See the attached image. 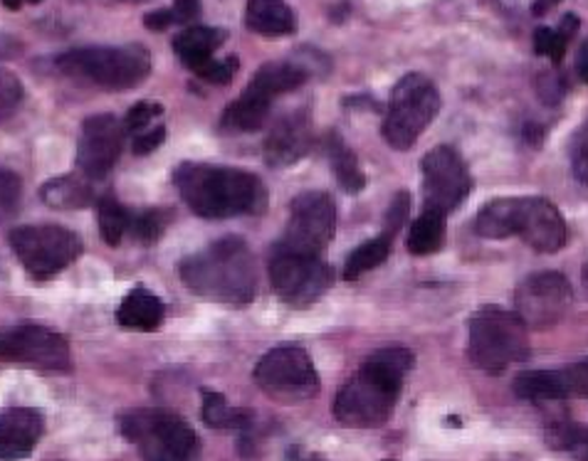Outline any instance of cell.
Returning a JSON list of instances; mask_svg holds the SVG:
<instances>
[{"instance_id": "3957f363", "label": "cell", "mask_w": 588, "mask_h": 461, "mask_svg": "<svg viewBox=\"0 0 588 461\" xmlns=\"http://www.w3.org/2000/svg\"><path fill=\"white\" fill-rule=\"evenodd\" d=\"M181 279L208 299L246 304L258 289V266L246 242L226 238L181 262Z\"/></svg>"}, {"instance_id": "e0dca14e", "label": "cell", "mask_w": 588, "mask_h": 461, "mask_svg": "<svg viewBox=\"0 0 588 461\" xmlns=\"http://www.w3.org/2000/svg\"><path fill=\"white\" fill-rule=\"evenodd\" d=\"M514 393L524 399L588 397V358L554 371L522 373L514 381Z\"/></svg>"}, {"instance_id": "7402d4cb", "label": "cell", "mask_w": 588, "mask_h": 461, "mask_svg": "<svg viewBox=\"0 0 588 461\" xmlns=\"http://www.w3.org/2000/svg\"><path fill=\"white\" fill-rule=\"evenodd\" d=\"M228 33L226 30L218 28H188L184 33L176 35L174 40V50L181 63H184L188 69H196L198 65L206 63V59L213 57V53L226 43Z\"/></svg>"}, {"instance_id": "603a6c76", "label": "cell", "mask_w": 588, "mask_h": 461, "mask_svg": "<svg viewBox=\"0 0 588 461\" xmlns=\"http://www.w3.org/2000/svg\"><path fill=\"white\" fill-rule=\"evenodd\" d=\"M117 321L124 329L134 331H156L164 323V304L146 289H134L117 311Z\"/></svg>"}, {"instance_id": "9c48e42d", "label": "cell", "mask_w": 588, "mask_h": 461, "mask_svg": "<svg viewBox=\"0 0 588 461\" xmlns=\"http://www.w3.org/2000/svg\"><path fill=\"white\" fill-rule=\"evenodd\" d=\"M337 230V205L322 190H309L294 198L282 250L319 257L334 240Z\"/></svg>"}, {"instance_id": "cb8c5ba5", "label": "cell", "mask_w": 588, "mask_h": 461, "mask_svg": "<svg viewBox=\"0 0 588 461\" xmlns=\"http://www.w3.org/2000/svg\"><path fill=\"white\" fill-rule=\"evenodd\" d=\"M516 208H520V198H497L488 202L475 220V232L484 240L512 238Z\"/></svg>"}, {"instance_id": "f907efd6", "label": "cell", "mask_w": 588, "mask_h": 461, "mask_svg": "<svg viewBox=\"0 0 588 461\" xmlns=\"http://www.w3.org/2000/svg\"><path fill=\"white\" fill-rule=\"evenodd\" d=\"M581 449H584V461H588V442Z\"/></svg>"}, {"instance_id": "4fadbf2b", "label": "cell", "mask_w": 588, "mask_h": 461, "mask_svg": "<svg viewBox=\"0 0 588 461\" xmlns=\"http://www.w3.org/2000/svg\"><path fill=\"white\" fill-rule=\"evenodd\" d=\"M0 361L35 365L43 373L69 371V343L43 326H15L0 331Z\"/></svg>"}, {"instance_id": "7a4b0ae2", "label": "cell", "mask_w": 588, "mask_h": 461, "mask_svg": "<svg viewBox=\"0 0 588 461\" xmlns=\"http://www.w3.org/2000/svg\"><path fill=\"white\" fill-rule=\"evenodd\" d=\"M411 367L413 353L405 348H383L369 355L334 399V417L361 429L383 425L399 403L403 377Z\"/></svg>"}, {"instance_id": "5bb4252c", "label": "cell", "mask_w": 588, "mask_h": 461, "mask_svg": "<svg viewBox=\"0 0 588 461\" xmlns=\"http://www.w3.org/2000/svg\"><path fill=\"white\" fill-rule=\"evenodd\" d=\"M270 282L282 299L292 304H309L329 292L334 272L322 257L280 250L270 262Z\"/></svg>"}, {"instance_id": "d6986e66", "label": "cell", "mask_w": 588, "mask_h": 461, "mask_svg": "<svg viewBox=\"0 0 588 461\" xmlns=\"http://www.w3.org/2000/svg\"><path fill=\"white\" fill-rule=\"evenodd\" d=\"M312 146V124L304 111H292L272 127L265 141V156L270 166H292L307 156Z\"/></svg>"}, {"instance_id": "8fae6325", "label": "cell", "mask_w": 588, "mask_h": 461, "mask_svg": "<svg viewBox=\"0 0 588 461\" xmlns=\"http://www.w3.org/2000/svg\"><path fill=\"white\" fill-rule=\"evenodd\" d=\"M255 381L262 391L277 397H312L319 387L309 353L300 345H280L262 355L255 365Z\"/></svg>"}, {"instance_id": "484cf974", "label": "cell", "mask_w": 588, "mask_h": 461, "mask_svg": "<svg viewBox=\"0 0 588 461\" xmlns=\"http://www.w3.org/2000/svg\"><path fill=\"white\" fill-rule=\"evenodd\" d=\"M327 151H329V161H331V168L337 173V180L339 186L351 193V196H357V193L363 190L367 186V178H363V171L357 161V153H353L339 133H329V141H327Z\"/></svg>"}, {"instance_id": "836d02e7", "label": "cell", "mask_w": 588, "mask_h": 461, "mask_svg": "<svg viewBox=\"0 0 588 461\" xmlns=\"http://www.w3.org/2000/svg\"><path fill=\"white\" fill-rule=\"evenodd\" d=\"M131 232H134V238L144 244H154L161 234L166 230V215L161 210H146L137 215V218H131Z\"/></svg>"}, {"instance_id": "ffe728a7", "label": "cell", "mask_w": 588, "mask_h": 461, "mask_svg": "<svg viewBox=\"0 0 588 461\" xmlns=\"http://www.w3.org/2000/svg\"><path fill=\"white\" fill-rule=\"evenodd\" d=\"M309 77V69L297 63H268L262 65L246 91L272 105L280 95L300 89Z\"/></svg>"}, {"instance_id": "6da1fadb", "label": "cell", "mask_w": 588, "mask_h": 461, "mask_svg": "<svg viewBox=\"0 0 588 461\" xmlns=\"http://www.w3.org/2000/svg\"><path fill=\"white\" fill-rule=\"evenodd\" d=\"M174 183L188 208L208 220L260 215L268 208L265 183L250 171L184 163L176 168Z\"/></svg>"}, {"instance_id": "bcb514c9", "label": "cell", "mask_w": 588, "mask_h": 461, "mask_svg": "<svg viewBox=\"0 0 588 461\" xmlns=\"http://www.w3.org/2000/svg\"><path fill=\"white\" fill-rule=\"evenodd\" d=\"M576 72L588 85V40L579 47V55H576Z\"/></svg>"}, {"instance_id": "f6af8a7d", "label": "cell", "mask_w": 588, "mask_h": 461, "mask_svg": "<svg viewBox=\"0 0 588 461\" xmlns=\"http://www.w3.org/2000/svg\"><path fill=\"white\" fill-rule=\"evenodd\" d=\"M556 30H559V33H562L566 40H571V37L576 35V30H579V18H576L574 13H569V15H566V18L562 20L559 28H556Z\"/></svg>"}, {"instance_id": "4dcf8cb0", "label": "cell", "mask_w": 588, "mask_h": 461, "mask_svg": "<svg viewBox=\"0 0 588 461\" xmlns=\"http://www.w3.org/2000/svg\"><path fill=\"white\" fill-rule=\"evenodd\" d=\"M131 228V215L121 208L115 196H105L99 200V232L107 244H119Z\"/></svg>"}, {"instance_id": "ba28073f", "label": "cell", "mask_w": 588, "mask_h": 461, "mask_svg": "<svg viewBox=\"0 0 588 461\" xmlns=\"http://www.w3.org/2000/svg\"><path fill=\"white\" fill-rule=\"evenodd\" d=\"M10 248L35 279H50L83 254V240L59 224H28L10 232Z\"/></svg>"}, {"instance_id": "1f68e13d", "label": "cell", "mask_w": 588, "mask_h": 461, "mask_svg": "<svg viewBox=\"0 0 588 461\" xmlns=\"http://www.w3.org/2000/svg\"><path fill=\"white\" fill-rule=\"evenodd\" d=\"M546 442L559 452L566 449H581L588 442V427L576 425V422H556L546 429Z\"/></svg>"}, {"instance_id": "60d3db41", "label": "cell", "mask_w": 588, "mask_h": 461, "mask_svg": "<svg viewBox=\"0 0 588 461\" xmlns=\"http://www.w3.org/2000/svg\"><path fill=\"white\" fill-rule=\"evenodd\" d=\"M536 91H540V99L544 105L554 107L559 105L566 95V81L559 75H554V72H544L540 77V85H536Z\"/></svg>"}, {"instance_id": "d4e9b609", "label": "cell", "mask_w": 588, "mask_h": 461, "mask_svg": "<svg viewBox=\"0 0 588 461\" xmlns=\"http://www.w3.org/2000/svg\"><path fill=\"white\" fill-rule=\"evenodd\" d=\"M445 220L448 215L435 212V210H423L418 220L411 224L409 240H405V248L415 257H425V254H435L445 242Z\"/></svg>"}, {"instance_id": "7c38bea8", "label": "cell", "mask_w": 588, "mask_h": 461, "mask_svg": "<svg viewBox=\"0 0 588 461\" xmlns=\"http://www.w3.org/2000/svg\"><path fill=\"white\" fill-rule=\"evenodd\" d=\"M421 168L425 210L448 215L470 196L472 176L460 158V153L453 146H438L431 153H425Z\"/></svg>"}, {"instance_id": "83f0119b", "label": "cell", "mask_w": 588, "mask_h": 461, "mask_svg": "<svg viewBox=\"0 0 588 461\" xmlns=\"http://www.w3.org/2000/svg\"><path fill=\"white\" fill-rule=\"evenodd\" d=\"M268 101L260 97L242 91V97L232 101V105L222 111V127L230 131H258L268 121L270 114Z\"/></svg>"}, {"instance_id": "7dc6e473", "label": "cell", "mask_w": 588, "mask_h": 461, "mask_svg": "<svg viewBox=\"0 0 588 461\" xmlns=\"http://www.w3.org/2000/svg\"><path fill=\"white\" fill-rule=\"evenodd\" d=\"M556 3H562V0H534V15H544Z\"/></svg>"}, {"instance_id": "ee69618b", "label": "cell", "mask_w": 588, "mask_h": 461, "mask_svg": "<svg viewBox=\"0 0 588 461\" xmlns=\"http://www.w3.org/2000/svg\"><path fill=\"white\" fill-rule=\"evenodd\" d=\"M198 8L200 0H176V6L171 10H174L176 23H188V20H194L198 15Z\"/></svg>"}, {"instance_id": "816d5d0a", "label": "cell", "mask_w": 588, "mask_h": 461, "mask_svg": "<svg viewBox=\"0 0 588 461\" xmlns=\"http://www.w3.org/2000/svg\"><path fill=\"white\" fill-rule=\"evenodd\" d=\"M127 3H141V0H127Z\"/></svg>"}, {"instance_id": "5b68a950", "label": "cell", "mask_w": 588, "mask_h": 461, "mask_svg": "<svg viewBox=\"0 0 588 461\" xmlns=\"http://www.w3.org/2000/svg\"><path fill=\"white\" fill-rule=\"evenodd\" d=\"M121 435L141 461H198V437L184 417L166 409H137L121 417Z\"/></svg>"}, {"instance_id": "8d00e7d4", "label": "cell", "mask_w": 588, "mask_h": 461, "mask_svg": "<svg viewBox=\"0 0 588 461\" xmlns=\"http://www.w3.org/2000/svg\"><path fill=\"white\" fill-rule=\"evenodd\" d=\"M23 101V85L13 72L0 69V119H8Z\"/></svg>"}, {"instance_id": "44dd1931", "label": "cell", "mask_w": 588, "mask_h": 461, "mask_svg": "<svg viewBox=\"0 0 588 461\" xmlns=\"http://www.w3.org/2000/svg\"><path fill=\"white\" fill-rule=\"evenodd\" d=\"M246 23L252 33L280 37L297 30V15L285 0H248Z\"/></svg>"}, {"instance_id": "9a60e30c", "label": "cell", "mask_w": 588, "mask_h": 461, "mask_svg": "<svg viewBox=\"0 0 588 461\" xmlns=\"http://www.w3.org/2000/svg\"><path fill=\"white\" fill-rule=\"evenodd\" d=\"M124 124L115 114L89 117L77 143V168L85 178H105L124 149Z\"/></svg>"}, {"instance_id": "ac0fdd59", "label": "cell", "mask_w": 588, "mask_h": 461, "mask_svg": "<svg viewBox=\"0 0 588 461\" xmlns=\"http://www.w3.org/2000/svg\"><path fill=\"white\" fill-rule=\"evenodd\" d=\"M43 432L45 419L37 409H3V413H0V461H18L33 454Z\"/></svg>"}, {"instance_id": "277c9868", "label": "cell", "mask_w": 588, "mask_h": 461, "mask_svg": "<svg viewBox=\"0 0 588 461\" xmlns=\"http://www.w3.org/2000/svg\"><path fill=\"white\" fill-rule=\"evenodd\" d=\"M530 353V336L516 314L500 306H482L468 321V355L488 375H502L510 365L526 361Z\"/></svg>"}, {"instance_id": "2e32d148", "label": "cell", "mask_w": 588, "mask_h": 461, "mask_svg": "<svg viewBox=\"0 0 588 461\" xmlns=\"http://www.w3.org/2000/svg\"><path fill=\"white\" fill-rule=\"evenodd\" d=\"M514 234H520L526 248L534 252L556 254L569 240V228L554 202L546 198H520Z\"/></svg>"}, {"instance_id": "52a82bcc", "label": "cell", "mask_w": 588, "mask_h": 461, "mask_svg": "<svg viewBox=\"0 0 588 461\" xmlns=\"http://www.w3.org/2000/svg\"><path fill=\"white\" fill-rule=\"evenodd\" d=\"M440 111V91L433 81L411 72L391 91L389 114L383 119V139L395 151H409Z\"/></svg>"}, {"instance_id": "d590c367", "label": "cell", "mask_w": 588, "mask_h": 461, "mask_svg": "<svg viewBox=\"0 0 588 461\" xmlns=\"http://www.w3.org/2000/svg\"><path fill=\"white\" fill-rule=\"evenodd\" d=\"M194 72L200 79L210 81V85H230L238 72V57H226V59L210 57L203 65H198Z\"/></svg>"}, {"instance_id": "30bf717a", "label": "cell", "mask_w": 588, "mask_h": 461, "mask_svg": "<svg viewBox=\"0 0 588 461\" xmlns=\"http://www.w3.org/2000/svg\"><path fill=\"white\" fill-rule=\"evenodd\" d=\"M571 299V284L562 272H536L516 286L514 314L526 329L546 331L564 319Z\"/></svg>"}, {"instance_id": "74e56055", "label": "cell", "mask_w": 588, "mask_h": 461, "mask_svg": "<svg viewBox=\"0 0 588 461\" xmlns=\"http://www.w3.org/2000/svg\"><path fill=\"white\" fill-rule=\"evenodd\" d=\"M161 114H164V107L156 105V101H139V105H134L127 111V117L121 124H124L129 133H141V131H146L151 121Z\"/></svg>"}, {"instance_id": "c3c4849f", "label": "cell", "mask_w": 588, "mask_h": 461, "mask_svg": "<svg viewBox=\"0 0 588 461\" xmlns=\"http://www.w3.org/2000/svg\"><path fill=\"white\" fill-rule=\"evenodd\" d=\"M3 3L8 6V8H20V6H23V3H40V0H3Z\"/></svg>"}, {"instance_id": "e575fe53", "label": "cell", "mask_w": 588, "mask_h": 461, "mask_svg": "<svg viewBox=\"0 0 588 461\" xmlns=\"http://www.w3.org/2000/svg\"><path fill=\"white\" fill-rule=\"evenodd\" d=\"M20 190H23V186H20V178L15 173L0 168V224L15 215L20 205Z\"/></svg>"}, {"instance_id": "8992f818", "label": "cell", "mask_w": 588, "mask_h": 461, "mask_svg": "<svg viewBox=\"0 0 588 461\" xmlns=\"http://www.w3.org/2000/svg\"><path fill=\"white\" fill-rule=\"evenodd\" d=\"M57 67L69 77L92 81L105 89H131L151 72V55L141 45L83 47L57 57Z\"/></svg>"}, {"instance_id": "681fc988", "label": "cell", "mask_w": 588, "mask_h": 461, "mask_svg": "<svg viewBox=\"0 0 588 461\" xmlns=\"http://www.w3.org/2000/svg\"><path fill=\"white\" fill-rule=\"evenodd\" d=\"M581 284H584V292L588 296V262L584 264V270H581Z\"/></svg>"}, {"instance_id": "7bdbcfd3", "label": "cell", "mask_w": 588, "mask_h": 461, "mask_svg": "<svg viewBox=\"0 0 588 461\" xmlns=\"http://www.w3.org/2000/svg\"><path fill=\"white\" fill-rule=\"evenodd\" d=\"M144 25L151 30H166L171 25H176V15L174 10L166 8V10H154V13H149L144 18Z\"/></svg>"}, {"instance_id": "d6a6232c", "label": "cell", "mask_w": 588, "mask_h": 461, "mask_svg": "<svg viewBox=\"0 0 588 461\" xmlns=\"http://www.w3.org/2000/svg\"><path fill=\"white\" fill-rule=\"evenodd\" d=\"M566 40L556 28H536L534 33V53L540 57H549L554 65H559L566 55Z\"/></svg>"}, {"instance_id": "f35d334b", "label": "cell", "mask_w": 588, "mask_h": 461, "mask_svg": "<svg viewBox=\"0 0 588 461\" xmlns=\"http://www.w3.org/2000/svg\"><path fill=\"white\" fill-rule=\"evenodd\" d=\"M571 171L574 178L588 186V121L586 127L576 131V136L571 139Z\"/></svg>"}, {"instance_id": "4316f807", "label": "cell", "mask_w": 588, "mask_h": 461, "mask_svg": "<svg viewBox=\"0 0 588 461\" xmlns=\"http://www.w3.org/2000/svg\"><path fill=\"white\" fill-rule=\"evenodd\" d=\"M40 198H43L50 208L79 210V208H87V205L92 202V188H89L85 180H79L75 176L53 178V180H47L43 188H40Z\"/></svg>"}, {"instance_id": "b9f144b4", "label": "cell", "mask_w": 588, "mask_h": 461, "mask_svg": "<svg viewBox=\"0 0 588 461\" xmlns=\"http://www.w3.org/2000/svg\"><path fill=\"white\" fill-rule=\"evenodd\" d=\"M166 139V129L164 127H154V129H146L137 133L134 143H131V149H134L137 156H149V153H154L161 143Z\"/></svg>"}, {"instance_id": "f546056e", "label": "cell", "mask_w": 588, "mask_h": 461, "mask_svg": "<svg viewBox=\"0 0 588 461\" xmlns=\"http://www.w3.org/2000/svg\"><path fill=\"white\" fill-rule=\"evenodd\" d=\"M203 419L210 427L226 429V432H236V429L248 427V413L242 409H232L226 397L216 391H203Z\"/></svg>"}, {"instance_id": "ab89813d", "label": "cell", "mask_w": 588, "mask_h": 461, "mask_svg": "<svg viewBox=\"0 0 588 461\" xmlns=\"http://www.w3.org/2000/svg\"><path fill=\"white\" fill-rule=\"evenodd\" d=\"M409 212H411V196L405 190H401L399 196L393 198V202L389 205L386 228H383V234L393 240V234L403 228V222H405V218H409Z\"/></svg>"}, {"instance_id": "f1b7e54d", "label": "cell", "mask_w": 588, "mask_h": 461, "mask_svg": "<svg viewBox=\"0 0 588 461\" xmlns=\"http://www.w3.org/2000/svg\"><path fill=\"white\" fill-rule=\"evenodd\" d=\"M389 254H391V238H386V234H381V238L377 240L363 242L361 248H357L349 254L347 264H344V279H349V282L359 279L361 274L377 270L379 264L386 262Z\"/></svg>"}]
</instances>
